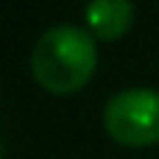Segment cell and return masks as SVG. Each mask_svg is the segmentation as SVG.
Here are the masks:
<instances>
[{"mask_svg":"<svg viewBox=\"0 0 159 159\" xmlns=\"http://www.w3.org/2000/svg\"><path fill=\"white\" fill-rule=\"evenodd\" d=\"M95 61V39L89 31L56 25L39 36L31 56V70L42 89L53 95H73L92 78Z\"/></svg>","mask_w":159,"mask_h":159,"instance_id":"1","label":"cell"},{"mask_svg":"<svg viewBox=\"0 0 159 159\" xmlns=\"http://www.w3.org/2000/svg\"><path fill=\"white\" fill-rule=\"evenodd\" d=\"M106 134L129 148H145L159 143V92L123 89L103 109Z\"/></svg>","mask_w":159,"mask_h":159,"instance_id":"2","label":"cell"},{"mask_svg":"<svg viewBox=\"0 0 159 159\" xmlns=\"http://www.w3.org/2000/svg\"><path fill=\"white\" fill-rule=\"evenodd\" d=\"M84 17L92 36L103 42H115L123 34H129L134 22V3L131 0H89Z\"/></svg>","mask_w":159,"mask_h":159,"instance_id":"3","label":"cell"}]
</instances>
